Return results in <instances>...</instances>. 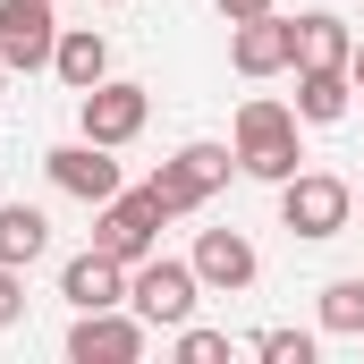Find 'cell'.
Instances as JSON below:
<instances>
[{
  "instance_id": "obj_1",
  "label": "cell",
  "mask_w": 364,
  "mask_h": 364,
  "mask_svg": "<svg viewBox=\"0 0 364 364\" xmlns=\"http://www.w3.org/2000/svg\"><path fill=\"white\" fill-rule=\"evenodd\" d=\"M229 153H237V170H246V178H296V161H305V153H296V102H272V93H255V102H246V110H237V144H229Z\"/></svg>"
},
{
  "instance_id": "obj_2",
  "label": "cell",
  "mask_w": 364,
  "mask_h": 364,
  "mask_svg": "<svg viewBox=\"0 0 364 364\" xmlns=\"http://www.w3.org/2000/svg\"><path fill=\"white\" fill-rule=\"evenodd\" d=\"M348 220H356V186H348V178H331V170L279 178V229H288V237L322 246V237H339Z\"/></svg>"
},
{
  "instance_id": "obj_3",
  "label": "cell",
  "mask_w": 364,
  "mask_h": 364,
  "mask_svg": "<svg viewBox=\"0 0 364 364\" xmlns=\"http://www.w3.org/2000/svg\"><path fill=\"white\" fill-rule=\"evenodd\" d=\"M161 220H170V212H161L153 186H119L110 203H93V246H102L110 263L136 272L144 255H161Z\"/></svg>"
},
{
  "instance_id": "obj_4",
  "label": "cell",
  "mask_w": 364,
  "mask_h": 364,
  "mask_svg": "<svg viewBox=\"0 0 364 364\" xmlns=\"http://www.w3.org/2000/svg\"><path fill=\"white\" fill-rule=\"evenodd\" d=\"M229 170H237V153H229V144H178V153H170L144 186L161 195V212H170V220H186V212H203V203L229 186Z\"/></svg>"
},
{
  "instance_id": "obj_5",
  "label": "cell",
  "mask_w": 364,
  "mask_h": 364,
  "mask_svg": "<svg viewBox=\"0 0 364 364\" xmlns=\"http://www.w3.org/2000/svg\"><path fill=\"white\" fill-rule=\"evenodd\" d=\"M195 296H203V279H195V263H170V255H144L136 272H127V305L153 322V331H178V322H195Z\"/></svg>"
},
{
  "instance_id": "obj_6",
  "label": "cell",
  "mask_w": 364,
  "mask_h": 364,
  "mask_svg": "<svg viewBox=\"0 0 364 364\" xmlns=\"http://www.w3.org/2000/svg\"><path fill=\"white\" fill-rule=\"evenodd\" d=\"M144 119H153V93L144 85H127V77H102V85L77 93V136H93V144H136L144 136Z\"/></svg>"
},
{
  "instance_id": "obj_7",
  "label": "cell",
  "mask_w": 364,
  "mask_h": 364,
  "mask_svg": "<svg viewBox=\"0 0 364 364\" xmlns=\"http://www.w3.org/2000/svg\"><path fill=\"white\" fill-rule=\"evenodd\" d=\"M144 348H153V322L136 305H102L68 322V364H136Z\"/></svg>"
},
{
  "instance_id": "obj_8",
  "label": "cell",
  "mask_w": 364,
  "mask_h": 364,
  "mask_svg": "<svg viewBox=\"0 0 364 364\" xmlns=\"http://www.w3.org/2000/svg\"><path fill=\"white\" fill-rule=\"evenodd\" d=\"M51 51H60V17H51V0H0V60H9V77L51 68Z\"/></svg>"
},
{
  "instance_id": "obj_9",
  "label": "cell",
  "mask_w": 364,
  "mask_h": 364,
  "mask_svg": "<svg viewBox=\"0 0 364 364\" xmlns=\"http://www.w3.org/2000/svg\"><path fill=\"white\" fill-rule=\"evenodd\" d=\"M43 170H51V186L60 195H77V203H110L119 195V161H110V144H93V136H77V144H51L43 153Z\"/></svg>"
},
{
  "instance_id": "obj_10",
  "label": "cell",
  "mask_w": 364,
  "mask_h": 364,
  "mask_svg": "<svg viewBox=\"0 0 364 364\" xmlns=\"http://www.w3.org/2000/svg\"><path fill=\"white\" fill-rule=\"evenodd\" d=\"M229 68L237 77H279V68H296V17H237L229 26Z\"/></svg>"
},
{
  "instance_id": "obj_11",
  "label": "cell",
  "mask_w": 364,
  "mask_h": 364,
  "mask_svg": "<svg viewBox=\"0 0 364 364\" xmlns=\"http://www.w3.org/2000/svg\"><path fill=\"white\" fill-rule=\"evenodd\" d=\"M186 263H195L203 288H220V296H246V288L263 279V255H255V237H246V229H203Z\"/></svg>"
},
{
  "instance_id": "obj_12",
  "label": "cell",
  "mask_w": 364,
  "mask_h": 364,
  "mask_svg": "<svg viewBox=\"0 0 364 364\" xmlns=\"http://www.w3.org/2000/svg\"><path fill=\"white\" fill-rule=\"evenodd\" d=\"M60 296H68L77 314H102V305H127V263H110L102 246H85V255H68V263H60Z\"/></svg>"
},
{
  "instance_id": "obj_13",
  "label": "cell",
  "mask_w": 364,
  "mask_h": 364,
  "mask_svg": "<svg viewBox=\"0 0 364 364\" xmlns=\"http://www.w3.org/2000/svg\"><path fill=\"white\" fill-rule=\"evenodd\" d=\"M356 102V77L348 68H296V119L305 127H339Z\"/></svg>"
},
{
  "instance_id": "obj_14",
  "label": "cell",
  "mask_w": 364,
  "mask_h": 364,
  "mask_svg": "<svg viewBox=\"0 0 364 364\" xmlns=\"http://www.w3.org/2000/svg\"><path fill=\"white\" fill-rule=\"evenodd\" d=\"M51 77H60L68 93L102 85V77H110V43H102L93 26H60V51H51Z\"/></svg>"
},
{
  "instance_id": "obj_15",
  "label": "cell",
  "mask_w": 364,
  "mask_h": 364,
  "mask_svg": "<svg viewBox=\"0 0 364 364\" xmlns=\"http://www.w3.org/2000/svg\"><path fill=\"white\" fill-rule=\"evenodd\" d=\"M348 51H356L348 17H331V9H305L296 17V68H348Z\"/></svg>"
},
{
  "instance_id": "obj_16",
  "label": "cell",
  "mask_w": 364,
  "mask_h": 364,
  "mask_svg": "<svg viewBox=\"0 0 364 364\" xmlns=\"http://www.w3.org/2000/svg\"><path fill=\"white\" fill-rule=\"evenodd\" d=\"M51 255V220L34 212V203H0V263H43Z\"/></svg>"
},
{
  "instance_id": "obj_17",
  "label": "cell",
  "mask_w": 364,
  "mask_h": 364,
  "mask_svg": "<svg viewBox=\"0 0 364 364\" xmlns=\"http://www.w3.org/2000/svg\"><path fill=\"white\" fill-rule=\"evenodd\" d=\"M322 331L331 339H364V279H331L322 288Z\"/></svg>"
},
{
  "instance_id": "obj_18",
  "label": "cell",
  "mask_w": 364,
  "mask_h": 364,
  "mask_svg": "<svg viewBox=\"0 0 364 364\" xmlns=\"http://www.w3.org/2000/svg\"><path fill=\"white\" fill-rule=\"evenodd\" d=\"M170 348H178V364H229V331H203V322H178V331H170Z\"/></svg>"
},
{
  "instance_id": "obj_19",
  "label": "cell",
  "mask_w": 364,
  "mask_h": 364,
  "mask_svg": "<svg viewBox=\"0 0 364 364\" xmlns=\"http://www.w3.org/2000/svg\"><path fill=\"white\" fill-rule=\"evenodd\" d=\"M314 348H322L314 331H255V356L263 364H314Z\"/></svg>"
},
{
  "instance_id": "obj_20",
  "label": "cell",
  "mask_w": 364,
  "mask_h": 364,
  "mask_svg": "<svg viewBox=\"0 0 364 364\" xmlns=\"http://www.w3.org/2000/svg\"><path fill=\"white\" fill-rule=\"evenodd\" d=\"M17 322H26V272L0 263V331H17Z\"/></svg>"
},
{
  "instance_id": "obj_21",
  "label": "cell",
  "mask_w": 364,
  "mask_h": 364,
  "mask_svg": "<svg viewBox=\"0 0 364 364\" xmlns=\"http://www.w3.org/2000/svg\"><path fill=\"white\" fill-rule=\"evenodd\" d=\"M263 9H272V0H220V17H229V26H237V17H263Z\"/></svg>"
},
{
  "instance_id": "obj_22",
  "label": "cell",
  "mask_w": 364,
  "mask_h": 364,
  "mask_svg": "<svg viewBox=\"0 0 364 364\" xmlns=\"http://www.w3.org/2000/svg\"><path fill=\"white\" fill-rule=\"evenodd\" d=\"M348 77H356V93H364V43H356V51H348Z\"/></svg>"
},
{
  "instance_id": "obj_23",
  "label": "cell",
  "mask_w": 364,
  "mask_h": 364,
  "mask_svg": "<svg viewBox=\"0 0 364 364\" xmlns=\"http://www.w3.org/2000/svg\"><path fill=\"white\" fill-rule=\"evenodd\" d=\"M0 93H9V60H0Z\"/></svg>"
},
{
  "instance_id": "obj_24",
  "label": "cell",
  "mask_w": 364,
  "mask_h": 364,
  "mask_svg": "<svg viewBox=\"0 0 364 364\" xmlns=\"http://www.w3.org/2000/svg\"><path fill=\"white\" fill-rule=\"evenodd\" d=\"M102 9H119V0H102Z\"/></svg>"
},
{
  "instance_id": "obj_25",
  "label": "cell",
  "mask_w": 364,
  "mask_h": 364,
  "mask_svg": "<svg viewBox=\"0 0 364 364\" xmlns=\"http://www.w3.org/2000/svg\"><path fill=\"white\" fill-rule=\"evenodd\" d=\"M356 203H364V186H356Z\"/></svg>"
}]
</instances>
